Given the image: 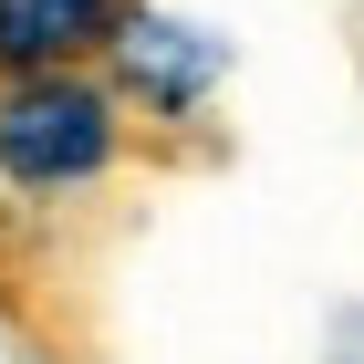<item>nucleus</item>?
I'll list each match as a JSON object with an SVG mask.
<instances>
[{
	"label": "nucleus",
	"mask_w": 364,
	"mask_h": 364,
	"mask_svg": "<svg viewBox=\"0 0 364 364\" xmlns=\"http://www.w3.org/2000/svg\"><path fill=\"white\" fill-rule=\"evenodd\" d=\"M229 73V42L219 31H198V21H167V11H125V31H114V53H105V84L136 105V125H156V136H177V125H198L208 114V94H219Z\"/></svg>",
	"instance_id": "obj_1"
},
{
	"label": "nucleus",
	"mask_w": 364,
	"mask_h": 364,
	"mask_svg": "<svg viewBox=\"0 0 364 364\" xmlns=\"http://www.w3.org/2000/svg\"><path fill=\"white\" fill-rule=\"evenodd\" d=\"M136 0H0V84H42V73H94L114 53Z\"/></svg>",
	"instance_id": "obj_2"
}]
</instances>
